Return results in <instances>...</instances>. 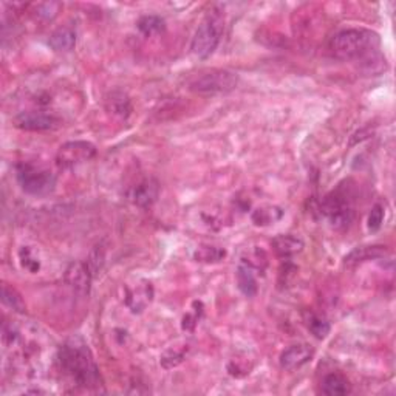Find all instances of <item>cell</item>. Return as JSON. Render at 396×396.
<instances>
[{
	"mask_svg": "<svg viewBox=\"0 0 396 396\" xmlns=\"http://www.w3.org/2000/svg\"><path fill=\"white\" fill-rule=\"evenodd\" d=\"M203 313H205L203 302H200V301L193 302L191 310L183 316V320H181L183 331H189V333H192V331L196 330V327L200 324L201 318H203Z\"/></svg>",
	"mask_w": 396,
	"mask_h": 396,
	"instance_id": "obj_26",
	"label": "cell"
},
{
	"mask_svg": "<svg viewBox=\"0 0 396 396\" xmlns=\"http://www.w3.org/2000/svg\"><path fill=\"white\" fill-rule=\"evenodd\" d=\"M271 248L282 258H291L301 254L305 248V241L294 234H280L271 240Z\"/></svg>",
	"mask_w": 396,
	"mask_h": 396,
	"instance_id": "obj_13",
	"label": "cell"
},
{
	"mask_svg": "<svg viewBox=\"0 0 396 396\" xmlns=\"http://www.w3.org/2000/svg\"><path fill=\"white\" fill-rule=\"evenodd\" d=\"M320 214L324 215L335 229H344L353 222L354 208L349 193L344 189L330 192L322 200Z\"/></svg>",
	"mask_w": 396,
	"mask_h": 396,
	"instance_id": "obj_5",
	"label": "cell"
},
{
	"mask_svg": "<svg viewBox=\"0 0 396 396\" xmlns=\"http://www.w3.org/2000/svg\"><path fill=\"white\" fill-rule=\"evenodd\" d=\"M258 274L249 268V266L239 263L236 279H237V287L240 293L245 297H254L258 293V282H257Z\"/></svg>",
	"mask_w": 396,
	"mask_h": 396,
	"instance_id": "obj_18",
	"label": "cell"
},
{
	"mask_svg": "<svg viewBox=\"0 0 396 396\" xmlns=\"http://www.w3.org/2000/svg\"><path fill=\"white\" fill-rule=\"evenodd\" d=\"M13 124L25 132H48L61 126V119L47 110L20 112L13 118Z\"/></svg>",
	"mask_w": 396,
	"mask_h": 396,
	"instance_id": "obj_8",
	"label": "cell"
},
{
	"mask_svg": "<svg viewBox=\"0 0 396 396\" xmlns=\"http://www.w3.org/2000/svg\"><path fill=\"white\" fill-rule=\"evenodd\" d=\"M19 262L22 268L31 274H35L40 270V260L30 246H22L19 249Z\"/></svg>",
	"mask_w": 396,
	"mask_h": 396,
	"instance_id": "obj_27",
	"label": "cell"
},
{
	"mask_svg": "<svg viewBox=\"0 0 396 396\" xmlns=\"http://www.w3.org/2000/svg\"><path fill=\"white\" fill-rule=\"evenodd\" d=\"M98 150H96V145L92 144L90 141H83V140H76V141H68L64 143L58 153H56V166L59 169H73L78 167L84 163H88L92 161Z\"/></svg>",
	"mask_w": 396,
	"mask_h": 396,
	"instance_id": "obj_7",
	"label": "cell"
},
{
	"mask_svg": "<svg viewBox=\"0 0 396 396\" xmlns=\"http://www.w3.org/2000/svg\"><path fill=\"white\" fill-rule=\"evenodd\" d=\"M104 107L110 113V115L127 119L132 113V101L128 98V95L121 90L109 92L104 98Z\"/></svg>",
	"mask_w": 396,
	"mask_h": 396,
	"instance_id": "obj_14",
	"label": "cell"
},
{
	"mask_svg": "<svg viewBox=\"0 0 396 396\" xmlns=\"http://www.w3.org/2000/svg\"><path fill=\"white\" fill-rule=\"evenodd\" d=\"M155 297V288L150 280L138 279L133 284L127 285L124 291V304L131 313L141 314L153 302Z\"/></svg>",
	"mask_w": 396,
	"mask_h": 396,
	"instance_id": "obj_9",
	"label": "cell"
},
{
	"mask_svg": "<svg viewBox=\"0 0 396 396\" xmlns=\"http://www.w3.org/2000/svg\"><path fill=\"white\" fill-rule=\"evenodd\" d=\"M320 392L327 396H342L352 393V384L341 373H328L320 383Z\"/></svg>",
	"mask_w": 396,
	"mask_h": 396,
	"instance_id": "obj_19",
	"label": "cell"
},
{
	"mask_svg": "<svg viewBox=\"0 0 396 396\" xmlns=\"http://www.w3.org/2000/svg\"><path fill=\"white\" fill-rule=\"evenodd\" d=\"M104 258H106V256H104L102 248L96 246V248L93 249V251H92L90 257H88V260H87V263H88V266H90V270H92L93 274H96V272H98V271L102 268Z\"/></svg>",
	"mask_w": 396,
	"mask_h": 396,
	"instance_id": "obj_30",
	"label": "cell"
},
{
	"mask_svg": "<svg viewBox=\"0 0 396 396\" xmlns=\"http://www.w3.org/2000/svg\"><path fill=\"white\" fill-rule=\"evenodd\" d=\"M136 28L140 30V33L145 37H152V36H158L161 33H164L166 30V22L163 18L155 14H145L141 16L136 22Z\"/></svg>",
	"mask_w": 396,
	"mask_h": 396,
	"instance_id": "obj_22",
	"label": "cell"
},
{
	"mask_svg": "<svg viewBox=\"0 0 396 396\" xmlns=\"http://www.w3.org/2000/svg\"><path fill=\"white\" fill-rule=\"evenodd\" d=\"M224 30V18L220 11L209 13L192 37L191 50L200 59H208L215 53Z\"/></svg>",
	"mask_w": 396,
	"mask_h": 396,
	"instance_id": "obj_3",
	"label": "cell"
},
{
	"mask_svg": "<svg viewBox=\"0 0 396 396\" xmlns=\"http://www.w3.org/2000/svg\"><path fill=\"white\" fill-rule=\"evenodd\" d=\"M93 276L95 274L87 262H73L64 272V282H66L68 288H71L73 293L85 297L90 294Z\"/></svg>",
	"mask_w": 396,
	"mask_h": 396,
	"instance_id": "obj_10",
	"label": "cell"
},
{
	"mask_svg": "<svg viewBox=\"0 0 396 396\" xmlns=\"http://www.w3.org/2000/svg\"><path fill=\"white\" fill-rule=\"evenodd\" d=\"M2 302L5 306H8V308L13 310L14 313L27 311V305H25V301H23L22 294L18 289L10 287L8 284L2 285Z\"/></svg>",
	"mask_w": 396,
	"mask_h": 396,
	"instance_id": "obj_25",
	"label": "cell"
},
{
	"mask_svg": "<svg viewBox=\"0 0 396 396\" xmlns=\"http://www.w3.org/2000/svg\"><path fill=\"white\" fill-rule=\"evenodd\" d=\"M226 257V249L214 245H201L193 251V260L198 263L211 265L222 262Z\"/></svg>",
	"mask_w": 396,
	"mask_h": 396,
	"instance_id": "obj_23",
	"label": "cell"
},
{
	"mask_svg": "<svg viewBox=\"0 0 396 396\" xmlns=\"http://www.w3.org/2000/svg\"><path fill=\"white\" fill-rule=\"evenodd\" d=\"M284 215L285 211L280 206L266 205L254 209L251 212V222L256 226H258V228H268V226H272L280 222L282 218H284Z\"/></svg>",
	"mask_w": 396,
	"mask_h": 396,
	"instance_id": "obj_17",
	"label": "cell"
},
{
	"mask_svg": "<svg viewBox=\"0 0 396 396\" xmlns=\"http://www.w3.org/2000/svg\"><path fill=\"white\" fill-rule=\"evenodd\" d=\"M314 358V349L308 344H294L282 352L279 364L287 371H293L304 367Z\"/></svg>",
	"mask_w": 396,
	"mask_h": 396,
	"instance_id": "obj_12",
	"label": "cell"
},
{
	"mask_svg": "<svg viewBox=\"0 0 396 396\" xmlns=\"http://www.w3.org/2000/svg\"><path fill=\"white\" fill-rule=\"evenodd\" d=\"M61 10V4L56 2H47V4H39L36 5V18L42 19L45 22L53 20L58 16Z\"/></svg>",
	"mask_w": 396,
	"mask_h": 396,
	"instance_id": "obj_29",
	"label": "cell"
},
{
	"mask_svg": "<svg viewBox=\"0 0 396 396\" xmlns=\"http://www.w3.org/2000/svg\"><path fill=\"white\" fill-rule=\"evenodd\" d=\"M188 352H189L188 344H175V345L167 347L160 358L161 367L166 370L179 367L180 364L186 359V356H188Z\"/></svg>",
	"mask_w": 396,
	"mask_h": 396,
	"instance_id": "obj_20",
	"label": "cell"
},
{
	"mask_svg": "<svg viewBox=\"0 0 396 396\" xmlns=\"http://www.w3.org/2000/svg\"><path fill=\"white\" fill-rule=\"evenodd\" d=\"M240 263H244L254 270L257 274H263L268 268V254L262 248H248L240 257Z\"/></svg>",
	"mask_w": 396,
	"mask_h": 396,
	"instance_id": "obj_21",
	"label": "cell"
},
{
	"mask_svg": "<svg viewBox=\"0 0 396 396\" xmlns=\"http://www.w3.org/2000/svg\"><path fill=\"white\" fill-rule=\"evenodd\" d=\"M381 37L373 30L349 28L336 33L330 40V52L335 58L341 61H356L373 56Z\"/></svg>",
	"mask_w": 396,
	"mask_h": 396,
	"instance_id": "obj_2",
	"label": "cell"
},
{
	"mask_svg": "<svg viewBox=\"0 0 396 396\" xmlns=\"http://www.w3.org/2000/svg\"><path fill=\"white\" fill-rule=\"evenodd\" d=\"M61 373L78 389L102 392V378L92 350L83 337L75 336L62 344L58 353Z\"/></svg>",
	"mask_w": 396,
	"mask_h": 396,
	"instance_id": "obj_1",
	"label": "cell"
},
{
	"mask_svg": "<svg viewBox=\"0 0 396 396\" xmlns=\"http://www.w3.org/2000/svg\"><path fill=\"white\" fill-rule=\"evenodd\" d=\"M16 179L23 192L35 197L48 196L56 186V176L50 169L30 161L16 164Z\"/></svg>",
	"mask_w": 396,
	"mask_h": 396,
	"instance_id": "obj_4",
	"label": "cell"
},
{
	"mask_svg": "<svg viewBox=\"0 0 396 396\" xmlns=\"http://www.w3.org/2000/svg\"><path fill=\"white\" fill-rule=\"evenodd\" d=\"M305 325L308 328L310 333L316 337V339H325L330 335V322L319 316V314H314V313H306L305 314Z\"/></svg>",
	"mask_w": 396,
	"mask_h": 396,
	"instance_id": "obj_24",
	"label": "cell"
},
{
	"mask_svg": "<svg viewBox=\"0 0 396 396\" xmlns=\"http://www.w3.org/2000/svg\"><path fill=\"white\" fill-rule=\"evenodd\" d=\"M76 40H78L76 30L70 25H64L59 27L58 30H54L50 35L48 45L58 53H68L76 47Z\"/></svg>",
	"mask_w": 396,
	"mask_h": 396,
	"instance_id": "obj_16",
	"label": "cell"
},
{
	"mask_svg": "<svg viewBox=\"0 0 396 396\" xmlns=\"http://www.w3.org/2000/svg\"><path fill=\"white\" fill-rule=\"evenodd\" d=\"M389 253L387 246L383 245H368V246H358L352 249V251L344 257V263L347 266H354L364 262L370 260H378V258H383Z\"/></svg>",
	"mask_w": 396,
	"mask_h": 396,
	"instance_id": "obj_15",
	"label": "cell"
},
{
	"mask_svg": "<svg viewBox=\"0 0 396 396\" xmlns=\"http://www.w3.org/2000/svg\"><path fill=\"white\" fill-rule=\"evenodd\" d=\"M160 197V183L153 176H145L127 191V198L138 208H150Z\"/></svg>",
	"mask_w": 396,
	"mask_h": 396,
	"instance_id": "obj_11",
	"label": "cell"
},
{
	"mask_svg": "<svg viewBox=\"0 0 396 396\" xmlns=\"http://www.w3.org/2000/svg\"><path fill=\"white\" fill-rule=\"evenodd\" d=\"M384 217H385V209L381 203H376L373 208H371V211L368 214L367 218V228L370 232H376L381 229V226L384 223Z\"/></svg>",
	"mask_w": 396,
	"mask_h": 396,
	"instance_id": "obj_28",
	"label": "cell"
},
{
	"mask_svg": "<svg viewBox=\"0 0 396 396\" xmlns=\"http://www.w3.org/2000/svg\"><path fill=\"white\" fill-rule=\"evenodd\" d=\"M240 83L237 73L231 70H211L191 83V90L198 95H222L236 90Z\"/></svg>",
	"mask_w": 396,
	"mask_h": 396,
	"instance_id": "obj_6",
	"label": "cell"
}]
</instances>
